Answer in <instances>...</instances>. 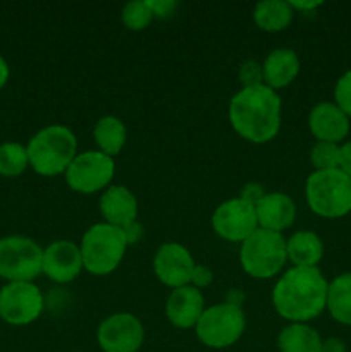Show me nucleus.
<instances>
[{"label": "nucleus", "mask_w": 351, "mask_h": 352, "mask_svg": "<svg viewBox=\"0 0 351 352\" xmlns=\"http://www.w3.org/2000/svg\"><path fill=\"white\" fill-rule=\"evenodd\" d=\"M323 251L322 239L313 230H298L286 239L288 263L292 267H319Z\"/></svg>", "instance_id": "nucleus-20"}, {"label": "nucleus", "mask_w": 351, "mask_h": 352, "mask_svg": "<svg viewBox=\"0 0 351 352\" xmlns=\"http://www.w3.org/2000/svg\"><path fill=\"white\" fill-rule=\"evenodd\" d=\"M227 117L234 133L244 141L270 143L281 131L282 100L277 91L265 85L241 88L231 98Z\"/></svg>", "instance_id": "nucleus-2"}, {"label": "nucleus", "mask_w": 351, "mask_h": 352, "mask_svg": "<svg viewBox=\"0 0 351 352\" xmlns=\"http://www.w3.org/2000/svg\"><path fill=\"white\" fill-rule=\"evenodd\" d=\"M98 208L103 222L119 229L138 220V198L126 186H109L100 195Z\"/></svg>", "instance_id": "nucleus-17"}, {"label": "nucleus", "mask_w": 351, "mask_h": 352, "mask_svg": "<svg viewBox=\"0 0 351 352\" xmlns=\"http://www.w3.org/2000/svg\"><path fill=\"white\" fill-rule=\"evenodd\" d=\"M326 309L334 322L351 327V274L337 275L329 282Z\"/></svg>", "instance_id": "nucleus-24"}, {"label": "nucleus", "mask_w": 351, "mask_h": 352, "mask_svg": "<svg viewBox=\"0 0 351 352\" xmlns=\"http://www.w3.org/2000/svg\"><path fill=\"white\" fill-rule=\"evenodd\" d=\"M212 229L220 239L241 244L258 229L255 205L243 198H231L220 203L212 213Z\"/></svg>", "instance_id": "nucleus-11"}, {"label": "nucleus", "mask_w": 351, "mask_h": 352, "mask_svg": "<svg viewBox=\"0 0 351 352\" xmlns=\"http://www.w3.org/2000/svg\"><path fill=\"white\" fill-rule=\"evenodd\" d=\"M341 170L351 179V140L341 144Z\"/></svg>", "instance_id": "nucleus-34"}, {"label": "nucleus", "mask_w": 351, "mask_h": 352, "mask_svg": "<svg viewBox=\"0 0 351 352\" xmlns=\"http://www.w3.org/2000/svg\"><path fill=\"white\" fill-rule=\"evenodd\" d=\"M289 6L292 7V10H299V12H312V10H315L317 7L322 6V2H296V0H292V2H289Z\"/></svg>", "instance_id": "nucleus-36"}, {"label": "nucleus", "mask_w": 351, "mask_h": 352, "mask_svg": "<svg viewBox=\"0 0 351 352\" xmlns=\"http://www.w3.org/2000/svg\"><path fill=\"white\" fill-rule=\"evenodd\" d=\"M264 85L274 91L288 88L299 74V57L292 48H275L262 62Z\"/></svg>", "instance_id": "nucleus-19"}, {"label": "nucleus", "mask_w": 351, "mask_h": 352, "mask_svg": "<svg viewBox=\"0 0 351 352\" xmlns=\"http://www.w3.org/2000/svg\"><path fill=\"white\" fill-rule=\"evenodd\" d=\"M305 199L317 217L343 219L351 213V179L341 168L313 170L306 177Z\"/></svg>", "instance_id": "nucleus-5"}, {"label": "nucleus", "mask_w": 351, "mask_h": 352, "mask_svg": "<svg viewBox=\"0 0 351 352\" xmlns=\"http://www.w3.org/2000/svg\"><path fill=\"white\" fill-rule=\"evenodd\" d=\"M308 129L317 141L341 144L351 131V119L334 102H320L310 110Z\"/></svg>", "instance_id": "nucleus-15"}, {"label": "nucleus", "mask_w": 351, "mask_h": 352, "mask_svg": "<svg viewBox=\"0 0 351 352\" xmlns=\"http://www.w3.org/2000/svg\"><path fill=\"white\" fill-rule=\"evenodd\" d=\"M124 236H126V241H127V244H136L138 241L141 239V237H143V234H145V229H143V226H141L140 222H133V223H129V226H126L124 227Z\"/></svg>", "instance_id": "nucleus-33"}, {"label": "nucleus", "mask_w": 351, "mask_h": 352, "mask_svg": "<svg viewBox=\"0 0 351 352\" xmlns=\"http://www.w3.org/2000/svg\"><path fill=\"white\" fill-rule=\"evenodd\" d=\"M240 263L244 274L257 280L279 277L288 263L286 237L258 227L240 244Z\"/></svg>", "instance_id": "nucleus-6"}, {"label": "nucleus", "mask_w": 351, "mask_h": 352, "mask_svg": "<svg viewBox=\"0 0 351 352\" xmlns=\"http://www.w3.org/2000/svg\"><path fill=\"white\" fill-rule=\"evenodd\" d=\"M83 270L85 267H83L79 244L61 239L43 248L41 274L48 280L55 282V284H69V282L76 280Z\"/></svg>", "instance_id": "nucleus-14"}, {"label": "nucleus", "mask_w": 351, "mask_h": 352, "mask_svg": "<svg viewBox=\"0 0 351 352\" xmlns=\"http://www.w3.org/2000/svg\"><path fill=\"white\" fill-rule=\"evenodd\" d=\"M116 175V162L98 150H86L76 155L65 170V184L79 195L103 192L112 186Z\"/></svg>", "instance_id": "nucleus-9"}, {"label": "nucleus", "mask_w": 351, "mask_h": 352, "mask_svg": "<svg viewBox=\"0 0 351 352\" xmlns=\"http://www.w3.org/2000/svg\"><path fill=\"white\" fill-rule=\"evenodd\" d=\"M265 195L264 188H262L260 184H255V182H250V184H246L243 188V191H241L240 198H243L244 201L251 203V205H257L258 201L262 199V196Z\"/></svg>", "instance_id": "nucleus-32"}, {"label": "nucleus", "mask_w": 351, "mask_h": 352, "mask_svg": "<svg viewBox=\"0 0 351 352\" xmlns=\"http://www.w3.org/2000/svg\"><path fill=\"white\" fill-rule=\"evenodd\" d=\"M334 103L351 119V69L344 72L334 86Z\"/></svg>", "instance_id": "nucleus-29"}, {"label": "nucleus", "mask_w": 351, "mask_h": 352, "mask_svg": "<svg viewBox=\"0 0 351 352\" xmlns=\"http://www.w3.org/2000/svg\"><path fill=\"white\" fill-rule=\"evenodd\" d=\"M329 282L319 267H291L279 275L272 289V306L289 323H310L327 306Z\"/></svg>", "instance_id": "nucleus-1"}, {"label": "nucleus", "mask_w": 351, "mask_h": 352, "mask_svg": "<svg viewBox=\"0 0 351 352\" xmlns=\"http://www.w3.org/2000/svg\"><path fill=\"white\" fill-rule=\"evenodd\" d=\"M195 265L188 248L179 243H164L155 251L153 274L160 284L174 291L189 285Z\"/></svg>", "instance_id": "nucleus-13"}, {"label": "nucleus", "mask_w": 351, "mask_h": 352, "mask_svg": "<svg viewBox=\"0 0 351 352\" xmlns=\"http://www.w3.org/2000/svg\"><path fill=\"white\" fill-rule=\"evenodd\" d=\"M30 167L43 177H57L65 174L71 162L78 155V138L62 124L41 127L26 144Z\"/></svg>", "instance_id": "nucleus-3"}, {"label": "nucleus", "mask_w": 351, "mask_h": 352, "mask_svg": "<svg viewBox=\"0 0 351 352\" xmlns=\"http://www.w3.org/2000/svg\"><path fill=\"white\" fill-rule=\"evenodd\" d=\"M43 309V292L34 282H7L0 289V320L9 325H30L40 318Z\"/></svg>", "instance_id": "nucleus-10"}, {"label": "nucleus", "mask_w": 351, "mask_h": 352, "mask_svg": "<svg viewBox=\"0 0 351 352\" xmlns=\"http://www.w3.org/2000/svg\"><path fill=\"white\" fill-rule=\"evenodd\" d=\"M30 168V158L24 144L7 141L0 144V175L7 179L19 177Z\"/></svg>", "instance_id": "nucleus-25"}, {"label": "nucleus", "mask_w": 351, "mask_h": 352, "mask_svg": "<svg viewBox=\"0 0 351 352\" xmlns=\"http://www.w3.org/2000/svg\"><path fill=\"white\" fill-rule=\"evenodd\" d=\"M295 10L286 0H264L253 7V23L265 33H279L291 26Z\"/></svg>", "instance_id": "nucleus-22"}, {"label": "nucleus", "mask_w": 351, "mask_h": 352, "mask_svg": "<svg viewBox=\"0 0 351 352\" xmlns=\"http://www.w3.org/2000/svg\"><path fill=\"white\" fill-rule=\"evenodd\" d=\"M322 342L320 333L308 323H289L277 336L281 352H320Z\"/></svg>", "instance_id": "nucleus-23"}, {"label": "nucleus", "mask_w": 351, "mask_h": 352, "mask_svg": "<svg viewBox=\"0 0 351 352\" xmlns=\"http://www.w3.org/2000/svg\"><path fill=\"white\" fill-rule=\"evenodd\" d=\"M9 78H10V67L9 64H7L6 58L0 55V89L9 82Z\"/></svg>", "instance_id": "nucleus-37"}, {"label": "nucleus", "mask_w": 351, "mask_h": 352, "mask_svg": "<svg viewBox=\"0 0 351 352\" xmlns=\"http://www.w3.org/2000/svg\"><path fill=\"white\" fill-rule=\"evenodd\" d=\"M258 227L272 232L282 234L295 223L296 205L291 196L286 192H265L260 201L255 205Z\"/></svg>", "instance_id": "nucleus-18"}, {"label": "nucleus", "mask_w": 351, "mask_h": 352, "mask_svg": "<svg viewBox=\"0 0 351 352\" xmlns=\"http://www.w3.org/2000/svg\"><path fill=\"white\" fill-rule=\"evenodd\" d=\"M246 316L241 306L219 302L205 308L195 327L196 337L210 349H227L243 337Z\"/></svg>", "instance_id": "nucleus-7"}, {"label": "nucleus", "mask_w": 351, "mask_h": 352, "mask_svg": "<svg viewBox=\"0 0 351 352\" xmlns=\"http://www.w3.org/2000/svg\"><path fill=\"white\" fill-rule=\"evenodd\" d=\"M96 340L103 352H138L143 346L145 327L133 313H114L98 325Z\"/></svg>", "instance_id": "nucleus-12"}, {"label": "nucleus", "mask_w": 351, "mask_h": 352, "mask_svg": "<svg viewBox=\"0 0 351 352\" xmlns=\"http://www.w3.org/2000/svg\"><path fill=\"white\" fill-rule=\"evenodd\" d=\"M320 352H346V344L339 337H329V339H323Z\"/></svg>", "instance_id": "nucleus-35"}, {"label": "nucleus", "mask_w": 351, "mask_h": 352, "mask_svg": "<svg viewBox=\"0 0 351 352\" xmlns=\"http://www.w3.org/2000/svg\"><path fill=\"white\" fill-rule=\"evenodd\" d=\"M153 12H151L148 0H131L120 10V21L129 31H143L153 21Z\"/></svg>", "instance_id": "nucleus-26"}, {"label": "nucleus", "mask_w": 351, "mask_h": 352, "mask_svg": "<svg viewBox=\"0 0 351 352\" xmlns=\"http://www.w3.org/2000/svg\"><path fill=\"white\" fill-rule=\"evenodd\" d=\"M124 230L105 222L93 223L83 234L81 250L83 267L95 277H105L120 267L127 250Z\"/></svg>", "instance_id": "nucleus-4"}, {"label": "nucleus", "mask_w": 351, "mask_h": 352, "mask_svg": "<svg viewBox=\"0 0 351 352\" xmlns=\"http://www.w3.org/2000/svg\"><path fill=\"white\" fill-rule=\"evenodd\" d=\"M205 296L193 285L171 291L165 301V316L172 327L181 330L195 329L205 311Z\"/></svg>", "instance_id": "nucleus-16"}, {"label": "nucleus", "mask_w": 351, "mask_h": 352, "mask_svg": "<svg viewBox=\"0 0 351 352\" xmlns=\"http://www.w3.org/2000/svg\"><path fill=\"white\" fill-rule=\"evenodd\" d=\"M310 164L313 170H334L341 165V144L317 141L310 150Z\"/></svg>", "instance_id": "nucleus-27"}, {"label": "nucleus", "mask_w": 351, "mask_h": 352, "mask_svg": "<svg viewBox=\"0 0 351 352\" xmlns=\"http://www.w3.org/2000/svg\"><path fill=\"white\" fill-rule=\"evenodd\" d=\"M155 19H171L178 10L179 3L176 0H148Z\"/></svg>", "instance_id": "nucleus-30"}, {"label": "nucleus", "mask_w": 351, "mask_h": 352, "mask_svg": "<svg viewBox=\"0 0 351 352\" xmlns=\"http://www.w3.org/2000/svg\"><path fill=\"white\" fill-rule=\"evenodd\" d=\"M93 140H95L96 150L105 153L107 157H117L126 146V124L116 116L100 117L93 127Z\"/></svg>", "instance_id": "nucleus-21"}, {"label": "nucleus", "mask_w": 351, "mask_h": 352, "mask_svg": "<svg viewBox=\"0 0 351 352\" xmlns=\"http://www.w3.org/2000/svg\"><path fill=\"white\" fill-rule=\"evenodd\" d=\"M237 79L241 82V88H255V86L264 85V69L262 62L255 58H248L237 69Z\"/></svg>", "instance_id": "nucleus-28"}, {"label": "nucleus", "mask_w": 351, "mask_h": 352, "mask_svg": "<svg viewBox=\"0 0 351 352\" xmlns=\"http://www.w3.org/2000/svg\"><path fill=\"white\" fill-rule=\"evenodd\" d=\"M212 282H213V272L210 270L209 267H205V265H195V270H193L189 285L196 287L198 291H203V289L210 287Z\"/></svg>", "instance_id": "nucleus-31"}, {"label": "nucleus", "mask_w": 351, "mask_h": 352, "mask_svg": "<svg viewBox=\"0 0 351 352\" xmlns=\"http://www.w3.org/2000/svg\"><path fill=\"white\" fill-rule=\"evenodd\" d=\"M43 248L31 237H0V277L7 282H33L41 275Z\"/></svg>", "instance_id": "nucleus-8"}]
</instances>
